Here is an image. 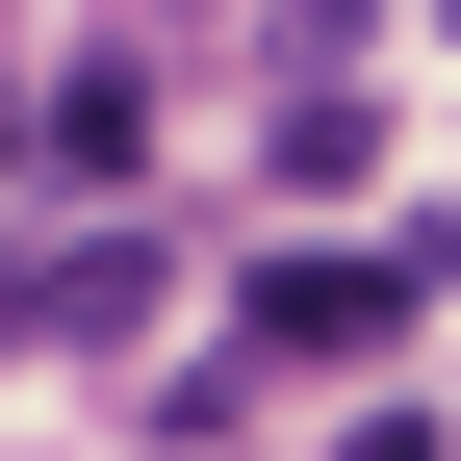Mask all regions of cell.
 <instances>
[{
	"instance_id": "cell-4",
	"label": "cell",
	"mask_w": 461,
	"mask_h": 461,
	"mask_svg": "<svg viewBox=\"0 0 461 461\" xmlns=\"http://www.w3.org/2000/svg\"><path fill=\"white\" fill-rule=\"evenodd\" d=\"M436 26H461V0H436Z\"/></svg>"
},
{
	"instance_id": "cell-2",
	"label": "cell",
	"mask_w": 461,
	"mask_h": 461,
	"mask_svg": "<svg viewBox=\"0 0 461 461\" xmlns=\"http://www.w3.org/2000/svg\"><path fill=\"white\" fill-rule=\"evenodd\" d=\"M154 282H180V257H154V230H77V257H51V333H77V359H103V333H154Z\"/></svg>"
},
{
	"instance_id": "cell-1",
	"label": "cell",
	"mask_w": 461,
	"mask_h": 461,
	"mask_svg": "<svg viewBox=\"0 0 461 461\" xmlns=\"http://www.w3.org/2000/svg\"><path fill=\"white\" fill-rule=\"evenodd\" d=\"M436 282H461V230H384V257H257V282H230V359H257V384H282V359H384Z\"/></svg>"
},
{
	"instance_id": "cell-3",
	"label": "cell",
	"mask_w": 461,
	"mask_h": 461,
	"mask_svg": "<svg viewBox=\"0 0 461 461\" xmlns=\"http://www.w3.org/2000/svg\"><path fill=\"white\" fill-rule=\"evenodd\" d=\"M0 154H26V77H0Z\"/></svg>"
}]
</instances>
